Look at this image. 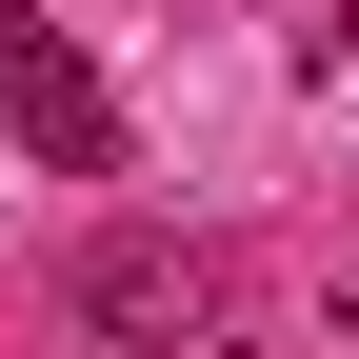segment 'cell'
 <instances>
[{"instance_id":"obj_1","label":"cell","mask_w":359,"mask_h":359,"mask_svg":"<svg viewBox=\"0 0 359 359\" xmlns=\"http://www.w3.org/2000/svg\"><path fill=\"white\" fill-rule=\"evenodd\" d=\"M0 140L60 160V180H120V100H100V60L40 40V20H0Z\"/></svg>"},{"instance_id":"obj_3","label":"cell","mask_w":359,"mask_h":359,"mask_svg":"<svg viewBox=\"0 0 359 359\" xmlns=\"http://www.w3.org/2000/svg\"><path fill=\"white\" fill-rule=\"evenodd\" d=\"M320 60H359V0H339V40H320Z\"/></svg>"},{"instance_id":"obj_2","label":"cell","mask_w":359,"mask_h":359,"mask_svg":"<svg viewBox=\"0 0 359 359\" xmlns=\"http://www.w3.org/2000/svg\"><path fill=\"white\" fill-rule=\"evenodd\" d=\"M80 320H100L120 359H180V339L219 320V280H200L180 240H80Z\"/></svg>"}]
</instances>
